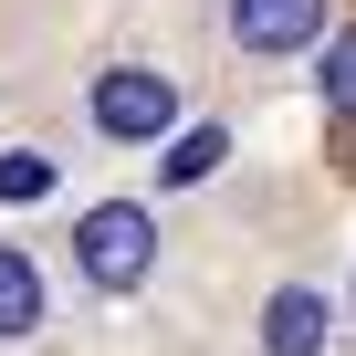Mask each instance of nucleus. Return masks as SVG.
<instances>
[{
  "mask_svg": "<svg viewBox=\"0 0 356 356\" xmlns=\"http://www.w3.org/2000/svg\"><path fill=\"white\" fill-rule=\"evenodd\" d=\"M262 346H273V356H325V293H314V283H283V293L262 304Z\"/></svg>",
  "mask_w": 356,
  "mask_h": 356,
  "instance_id": "20e7f679",
  "label": "nucleus"
},
{
  "mask_svg": "<svg viewBox=\"0 0 356 356\" xmlns=\"http://www.w3.org/2000/svg\"><path fill=\"white\" fill-rule=\"evenodd\" d=\"M325 105H335V115H356V32H346V42H325Z\"/></svg>",
  "mask_w": 356,
  "mask_h": 356,
  "instance_id": "6e6552de",
  "label": "nucleus"
},
{
  "mask_svg": "<svg viewBox=\"0 0 356 356\" xmlns=\"http://www.w3.org/2000/svg\"><path fill=\"white\" fill-rule=\"evenodd\" d=\"M42 325V273L32 252H0V335H32Z\"/></svg>",
  "mask_w": 356,
  "mask_h": 356,
  "instance_id": "39448f33",
  "label": "nucleus"
},
{
  "mask_svg": "<svg viewBox=\"0 0 356 356\" xmlns=\"http://www.w3.org/2000/svg\"><path fill=\"white\" fill-rule=\"evenodd\" d=\"M95 126H105V136H126V147H147V136H168V126H178V84H168V74H147V63H115V74L95 84Z\"/></svg>",
  "mask_w": 356,
  "mask_h": 356,
  "instance_id": "f03ea898",
  "label": "nucleus"
},
{
  "mask_svg": "<svg viewBox=\"0 0 356 356\" xmlns=\"http://www.w3.org/2000/svg\"><path fill=\"white\" fill-rule=\"evenodd\" d=\"M220 157H231V136H220V126H189V136L168 147V168H157V178H168V189H200Z\"/></svg>",
  "mask_w": 356,
  "mask_h": 356,
  "instance_id": "423d86ee",
  "label": "nucleus"
},
{
  "mask_svg": "<svg viewBox=\"0 0 356 356\" xmlns=\"http://www.w3.org/2000/svg\"><path fill=\"white\" fill-rule=\"evenodd\" d=\"M231 32L241 53H304L325 32V0H231Z\"/></svg>",
  "mask_w": 356,
  "mask_h": 356,
  "instance_id": "7ed1b4c3",
  "label": "nucleus"
},
{
  "mask_svg": "<svg viewBox=\"0 0 356 356\" xmlns=\"http://www.w3.org/2000/svg\"><path fill=\"white\" fill-rule=\"evenodd\" d=\"M42 189H53V157H32V147L0 157V200H11V210H22V200H42Z\"/></svg>",
  "mask_w": 356,
  "mask_h": 356,
  "instance_id": "0eeeda50",
  "label": "nucleus"
},
{
  "mask_svg": "<svg viewBox=\"0 0 356 356\" xmlns=\"http://www.w3.org/2000/svg\"><path fill=\"white\" fill-rule=\"evenodd\" d=\"M74 262H84L105 293H136V283H147V262H157V220H147L136 200H105V210H84V220H74Z\"/></svg>",
  "mask_w": 356,
  "mask_h": 356,
  "instance_id": "f257e3e1",
  "label": "nucleus"
}]
</instances>
